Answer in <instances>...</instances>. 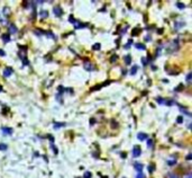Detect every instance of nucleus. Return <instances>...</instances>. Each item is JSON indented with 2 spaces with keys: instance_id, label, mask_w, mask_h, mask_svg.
Segmentation results:
<instances>
[{
  "instance_id": "1",
  "label": "nucleus",
  "mask_w": 192,
  "mask_h": 178,
  "mask_svg": "<svg viewBox=\"0 0 192 178\" xmlns=\"http://www.w3.org/2000/svg\"><path fill=\"white\" fill-rule=\"evenodd\" d=\"M53 13L55 14L56 17H61V16L63 15V10H62V8H61L60 6H55V7L53 8Z\"/></svg>"
},
{
  "instance_id": "2",
  "label": "nucleus",
  "mask_w": 192,
  "mask_h": 178,
  "mask_svg": "<svg viewBox=\"0 0 192 178\" xmlns=\"http://www.w3.org/2000/svg\"><path fill=\"white\" fill-rule=\"evenodd\" d=\"M1 131H2V133H3L5 135H10V134H13V129H11V127L2 126V127H1Z\"/></svg>"
},
{
  "instance_id": "3",
  "label": "nucleus",
  "mask_w": 192,
  "mask_h": 178,
  "mask_svg": "<svg viewBox=\"0 0 192 178\" xmlns=\"http://www.w3.org/2000/svg\"><path fill=\"white\" fill-rule=\"evenodd\" d=\"M141 154V150L139 147H134V149H133V156L135 157V158H137V157H139Z\"/></svg>"
},
{
  "instance_id": "4",
  "label": "nucleus",
  "mask_w": 192,
  "mask_h": 178,
  "mask_svg": "<svg viewBox=\"0 0 192 178\" xmlns=\"http://www.w3.org/2000/svg\"><path fill=\"white\" fill-rule=\"evenodd\" d=\"M13 68H6L5 70H3V77H6V78H8V77H10L11 74H13Z\"/></svg>"
},
{
  "instance_id": "5",
  "label": "nucleus",
  "mask_w": 192,
  "mask_h": 178,
  "mask_svg": "<svg viewBox=\"0 0 192 178\" xmlns=\"http://www.w3.org/2000/svg\"><path fill=\"white\" fill-rule=\"evenodd\" d=\"M84 69L88 70V71H92V70L94 69V67H93L92 63H90L88 60H86V61H84Z\"/></svg>"
},
{
  "instance_id": "6",
  "label": "nucleus",
  "mask_w": 192,
  "mask_h": 178,
  "mask_svg": "<svg viewBox=\"0 0 192 178\" xmlns=\"http://www.w3.org/2000/svg\"><path fill=\"white\" fill-rule=\"evenodd\" d=\"M17 32H18V29L16 27V25H15V24H10V25H9V33H10V34H16Z\"/></svg>"
},
{
  "instance_id": "7",
  "label": "nucleus",
  "mask_w": 192,
  "mask_h": 178,
  "mask_svg": "<svg viewBox=\"0 0 192 178\" xmlns=\"http://www.w3.org/2000/svg\"><path fill=\"white\" fill-rule=\"evenodd\" d=\"M137 139L141 140V141L147 140V134H145V133H143V132H139V133L137 134Z\"/></svg>"
},
{
  "instance_id": "8",
  "label": "nucleus",
  "mask_w": 192,
  "mask_h": 178,
  "mask_svg": "<svg viewBox=\"0 0 192 178\" xmlns=\"http://www.w3.org/2000/svg\"><path fill=\"white\" fill-rule=\"evenodd\" d=\"M88 24H83V23H80V22H75L74 23V27L75 28H83V27H87Z\"/></svg>"
},
{
  "instance_id": "9",
  "label": "nucleus",
  "mask_w": 192,
  "mask_h": 178,
  "mask_svg": "<svg viewBox=\"0 0 192 178\" xmlns=\"http://www.w3.org/2000/svg\"><path fill=\"white\" fill-rule=\"evenodd\" d=\"M135 46H136V49L141 50V51H145V50H146V46H145V44H143V43H136Z\"/></svg>"
},
{
  "instance_id": "10",
  "label": "nucleus",
  "mask_w": 192,
  "mask_h": 178,
  "mask_svg": "<svg viewBox=\"0 0 192 178\" xmlns=\"http://www.w3.org/2000/svg\"><path fill=\"white\" fill-rule=\"evenodd\" d=\"M1 39H2V41L5 42V43H8V42L10 41L9 34H2V35H1Z\"/></svg>"
},
{
  "instance_id": "11",
  "label": "nucleus",
  "mask_w": 192,
  "mask_h": 178,
  "mask_svg": "<svg viewBox=\"0 0 192 178\" xmlns=\"http://www.w3.org/2000/svg\"><path fill=\"white\" fill-rule=\"evenodd\" d=\"M134 166H135V169H136L138 173H141V170H143V164H138V162H135Z\"/></svg>"
},
{
  "instance_id": "12",
  "label": "nucleus",
  "mask_w": 192,
  "mask_h": 178,
  "mask_svg": "<svg viewBox=\"0 0 192 178\" xmlns=\"http://www.w3.org/2000/svg\"><path fill=\"white\" fill-rule=\"evenodd\" d=\"M137 70H138V67H137V66H134V67H131V69H130V74H131V76L136 74Z\"/></svg>"
},
{
  "instance_id": "13",
  "label": "nucleus",
  "mask_w": 192,
  "mask_h": 178,
  "mask_svg": "<svg viewBox=\"0 0 192 178\" xmlns=\"http://www.w3.org/2000/svg\"><path fill=\"white\" fill-rule=\"evenodd\" d=\"M100 47H101L100 43H96V44H93V45H92V50H94V51H99V50H100Z\"/></svg>"
},
{
  "instance_id": "14",
  "label": "nucleus",
  "mask_w": 192,
  "mask_h": 178,
  "mask_svg": "<svg viewBox=\"0 0 192 178\" xmlns=\"http://www.w3.org/2000/svg\"><path fill=\"white\" fill-rule=\"evenodd\" d=\"M47 16H49V13L46 10H43V12L39 13V17H42V18H46Z\"/></svg>"
},
{
  "instance_id": "15",
  "label": "nucleus",
  "mask_w": 192,
  "mask_h": 178,
  "mask_svg": "<svg viewBox=\"0 0 192 178\" xmlns=\"http://www.w3.org/2000/svg\"><path fill=\"white\" fill-rule=\"evenodd\" d=\"M130 62H131V56L130 55H126L125 56V63L126 64H130Z\"/></svg>"
},
{
  "instance_id": "16",
  "label": "nucleus",
  "mask_w": 192,
  "mask_h": 178,
  "mask_svg": "<svg viewBox=\"0 0 192 178\" xmlns=\"http://www.w3.org/2000/svg\"><path fill=\"white\" fill-rule=\"evenodd\" d=\"M65 126V123H54V129H60Z\"/></svg>"
},
{
  "instance_id": "17",
  "label": "nucleus",
  "mask_w": 192,
  "mask_h": 178,
  "mask_svg": "<svg viewBox=\"0 0 192 178\" xmlns=\"http://www.w3.org/2000/svg\"><path fill=\"white\" fill-rule=\"evenodd\" d=\"M153 140H152V139H147V147H148V148H152V147H153Z\"/></svg>"
},
{
  "instance_id": "18",
  "label": "nucleus",
  "mask_w": 192,
  "mask_h": 178,
  "mask_svg": "<svg viewBox=\"0 0 192 178\" xmlns=\"http://www.w3.org/2000/svg\"><path fill=\"white\" fill-rule=\"evenodd\" d=\"M156 100H157L161 105H164V103H165V99H163V98H161V97H157V98H156Z\"/></svg>"
},
{
  "instance_id": "19",
  "label": "nucleus",
  "mask_w": 192,
  "mask_h": 178,
  "mask_svg": "<svg viewBox=\"0 0 192 178\" xmlns=\"http://www.w3.org/2000/svg\"><path fill=\"white\" fill-rule=\"evenodd\" d=\"M7 144H3V143H0V151H5L7 150Z\"/></svg>"
},
{
  "instance_id": "20",
  "label": "nucleus",
  "mask_w": 192,
  "mask_h": 178,
  "mask_svg": "<svg viewBox=\"0 0 192 178\" xmlns=\"http://www.w3.org/2000/svg\"><path fill=\"white\" fill-rule=\"evenodd\" d=\"M177 7L180 8V9H184V8H185V6H184L182 2H177Z\"/></svg>"
},
{
  "instance_id": "21",
  "label": "nucleus",
  "mask_w": 192,
  "mask_h": 178,
  "mask_svg": "<svg viewBox=\"0 0 192 178\" xmlns=\"http://www.w3.org/2000/svg\"><path fill=\"white\" fill-rule=\"evenodd\" d=\"M91 176H92V175H91L90 171H86L84 175H83V178H91Z\"/></svg>"
},
{
  "instance_id": "22",
  "label": "nucleus",
  "mask_w": 192,
  "mask_h": 178,
  "mask_svg": "<svg viewBox=\"0 0 192 178\" xmlns=\"http://www.w3.org/2000/svg\"><path fill=\"white\" fill-rule=\"evenodd\" d=\"M131 44H133V41H131V40H129V42H128L127 44L124 46V47H125V50H127L128 47H130V46H131Z\"/></svg>"
},
{
  "instance_id": "23",
  "label": "nucleus",
  "mask_w": 192,
  "mask_h": 178,
  "mask_svg": "<svg viewBox=\"0 0 192 178\" xmlns=\"http://www.w3.org/2000/svg\"><path fill=\"white\" fill-rule=\"evenodd\" d=\"M183 122V116H178V118H177V123L181 124Z\"/></svg>"
},
{
  "instance_id": "24",
  "label": "nucleus",
  "mask_w": 192,
  "mask_h": 178,
  "mask_svg": "<svg viewBox=\"0 0 192 178\" xmlns=\"http://www.w3.org/2000/svg\"><path fill=\"white\" fill-rule=\"evenodd\" d=\"M191 77H192V73H189V74L187 76V82H188V83L191 82Z\"/></svg>"
},
{
  "instance_id": "25",
  "label": "nucleus",
  "mask_w": 192,
  "mask_h": 178,
  "mask_svg": "<svg viewBox=\"0 0 192 178\" xmlns=\"http://www.w3.org/2000/svg\"><path fill=\"white\" fill-rule=\"evenodd\" d=\"M137 34H139V28H135V29H134V32H133V36H135V35H137Z\"/></svg>"
},
{
  "instance_id": "26",
  "label": "nucleus",
  "mask_w": 192,
  "mask_h": 178,
  "mask_svg": "<svg viewBox=\"0 0 192 178\" xmlns=\"http://www.w3.org/2000/svg\"><path fill=\"white\" fill-rule=\"evenodd\" d=\"M183 89V85H179V87H177L175 89H174V91H180V90H182Z\"/></svg>"
},
{
  "instance_id": "27",
  "label": "nucleus",
  "mask_w": 192,
  "mask_h": 178,
  "mask_svg": "<svg viewBox=\"0 0 192 178\" xmlns=\"http://www.w3.org/2000/svg\"><path fill=\"white\" fill-rule=\"evenodd\" d=\"M154 169H155V168H154L153 164H150V166H148V171H150V173H153Z\"/></svg>"
},
{
  "instance_id": "28",
  "label": "nucleus",
  "mask_w": 192,
  "mask_h": 178,
  "mask_svg": "<svg viewBox=\"0 0 192 178\" xmlns=\"http://www.w3.org/2000/svg\"><path fill=\"white\" fill-rule=\"evenodd\" d=\"M117 59H118V56H117V55L111 56V59H110V62H116V61H117Z\"/></svg>"
},
{
  "instance_id": "29",
  "label": "nucleus",
  "mask_w": 192,
  "mask_h": 178,
  "mask_svg": "<svg viewBox=\"0 0 192 178\" xmlns=\"http://www.w3.org/2000/svg\"><path fill=\"white\" fill-rule=\"evenodd\" d=\"M23 64H24V66H27V64H29V61L27 60V58L23 59Z\"/></svg>"
},
{
  "instance_id": "30",
  "label": "nucleus",
  "mask_w": 192,
  "mask_h": 178,
  "mask_svg": "<svg viewBox=\"0 0 192 178\" xmlns=\"http://www.w3.org/2000/svg\"><path fill=\"white\" fill-rule=\"evenodd\" d=\"M69 20H70V22H71L72 24H74V23L77 22V20H74V18H73V16H70V17H69Z\"/></svg>"
},
{
  "instance_id": "31",
  "label": "nucleus",
  "mask_w": 192,
  "mask_h": 178,
  "mask_svg": "<svg viewBox=\"0 0 192 178\" xmlns=\"http://www.w3.org/2000/svg\"><path fill=\"white\" fill-rule=\"evenodd\" d=\"M168 178H179L175 174H168Z\"/></svg>"
},
{
  "instance_id": "32",
  "label": "nucleus",
  "mask_w": 192,
  "mask_h": 178,
  "mask_svg": "<svg viewBox=\"0 0 192 178\" xmlns=\"http://www.w3.org/2000/svg\"><path fill=\"white\" fill-rule=\"evenodd\" d=\"M141 62H143V64H144V66H146V64H147V61H146V59H145V58H141Z\"/></svg>"
},
{
  "instance_id": "33",
  "label": "nucleus",
  "mask_w": 192,
  "mask_h": 178,
  "mask_svg": "<svg viewBox=\"0 0 192 178\" xmlns=\"http://www.w3.org/2000/svg\"><path fill=\"white\" fill-rule=\"evenodd\" d=\"M136 178H145V176H144V175H143L141 173H139V174H138V175L136 176Z\"/></svg>"
},
{
  "instance_id": "34",
  "label": "nucleus",
  "mask_w": 192,
  "mask_h": 178,
  "mask_svg": "<svg viewBox=\"0 0 192 178\" xmlns=\"http://www.w3.org/2000/svg\"><path fill=\"white\" fill-rule=\"evenodd\" d=\"M175 162H177V160L174 159V160H172V161H168V164H170V166H172V164H175Z\"/></svg>"
},
{
  "instance_id": "35",
  "label": "nucleus",
  "mask_w": 192,
  "mask_h": 178,
  "mask_svg": "<svg viewBox=\"0 0 192 178\" xmlns=\"http://www.w3.org/2000/svg\"><path fill=\"white\" fill-rule=\"evenodd\" d=\"M111 124H113V127H117L118 126V124L116 123V121H111Z\"/></svg>"
},
{
  "instance_id": "36",
  "label": "nucleus",
  "mask_w": 192,
  "mask_h": 178,
  "mask_svg": "<svg viewBox=\"0 0 192 178\" xmlns=\"http://www.w3.org/2000/svg\"><path fill=\"white\" fill-rule=\"evenodd\" d=\"M5 55H6V52L2 51V50H0V56H5Z\"/></svg>"
},
{
  "instance_id": "37",
  "label": "nucleus",
  "mask_w": 192,
  "mask_h": 178,
  "mask_svg": "<svg viewBox=\"0 0 192 178\" xmlns=\"http://www.w3.org/2000/svg\"><path fill=\"white\" fill-rule=\"evenodd\" d=\"M94 123H96V120H94V118H91V120H90V124L93 125Z\"/></svg>"
},
{
  "instance_id": "38",
  "label": "nucleus",
  "mask_w": 192,
  "mask_h": 178,
  "mask_svg": "<svg viewBox=\"0 0 192 178\" xmlns=\"http://www.w3.org/2000/svg\"><path fill=\"white\" fill-rule=\"evenodd\" d=\"M52 149H53V151H54V153H55V154L57 153V150H56V148H55L54 146H52Z\"/></svg>"
},
{
  "instance_id": "39",
  "label": "nucleus",
  "mask_w": 192,
  "mask_h": 178,
  "mask_svg": "<svg viewBox=\"0 0 192 178\" xmlns=\"http://www.w3.org/2000/svg\"><path fill=\"white\" fill-rule=\"evenodd\" d=\"M187 160H191V153L187 156Z\"/></svg>"
},
{
  "instance_id": "40",
  "label": "nucleus",
  "mask_w": 192,
  "mask_h": 178,
  "mask_svg": "<svg viewBox=\"0 0 192 178\" xmlns=\"http://www.w3.org/2000/svg\"><path fill=\"white\" fill-rule=\"evenodd\" d=\"M183 178H191V175H190V174H188V175H185V176H183Z\"/></svg>"
},
{
  "instance_id": "41",
  "label": "nucleus",
  "mask_w": 192,
  "mask_h": 178,
  "mask_svg": "<svg viewBox=\"0 0 192 178\" xmlns=\"http://www.w3.org/2000/svg\"><path fill=\"white\" fill-rule=\"evenodd\" d=\"M150 40H151V36H146V37H145V41H150Z\"/></svg>"
},
{
  "instance_id": "42",
  "label": "nucleus",
  "mask_w": 192,
  "mask_h": 178,
  "mask_svg": "<svg viewBox=\"0 0 192 178\" xmlns=\"http://www.w3.org/2000/svg\"><path fill=\"white\" fill-rule=\"evenodd\" d=\"M0 91H2V87L1 86H0Z\"/></svg>"
}]
</instances>
